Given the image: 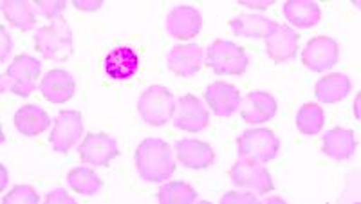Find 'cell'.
I'll use <instances>...</instances> for the list:
<instances>
[{"mask_svg": "<svg viewBox=\"0 0 361 204\" xmlns=\"http://www.w3.org/2000/svg\"><path fill=\"white\" fill-rule=\"evenodd\" d=\"M135 168L143 181L148 183H163L176 172L172 160V150L163 139H143L135 150Z\"/></svg>", "mask_w": 361, "mask_h": 204, "instance_id": "1", "label": "cell"}, {"mask_svg": "<svg viewBox=\"0 0 361 204\" xmlns=\"http://www.w3.org/2000/svg\"><path fill=\"white\" fill-rule=\"evenodd\" d=\"M35 49L45 61H67L73 54V33L63 17L42 25L35 33Z\"/></svg>", "mask_w": 361, "mask_h": 204, "instance_id": "2", "label": "cell"}, {"mask_svg": "<svg viewBox=\"0 0 361 204\" xmlns=\"http://www.w3.org/2000/svg\"><path fill=\"white\" fill-rule=\"evenodd\" d=\"M42 61L29 54H20L11 61V66L0 80V90L17 94L22 98H27L37 89V80L40 76Z\"/></svg>", "mask_w": 361, "mask_h": 204, "instance_id": "3", "label": "cell"}, {"mask_svg": "<svg viewBox=\"0 0 361 204\" xmlns=\"http://www.w3.org/2000/svg\"><path fill=\"white\" fill-rule=\"evenodd\" d=\"M176 98L166 87L150 85L137 100V112L145 123L163 127L176 114Z\"/></svg>", "mask_w": 361, "mask_h": 204, "instance_id": "4", "label": "cell"}, {"mask_svg": "<svg viewBox=\"0 0 361 204\" xmlns=\"http://www.w3.org/2000/svg\"><path fill=\"white\" fill-rule=\"evenodd\" d=\"M279 150L280 139L269 128H251L244 132L237 141L238 160L267 163L275 160Z\"/></svg>", "mask_w": 361, "mask_h": 204, "instance_id": "5", "label": "cell"}, {"mask_svg": "<svg viewBox=\"0 0 361 204\" xmlns=\"http://www.w3.org/2000/svg\"><path fill=\"white\" fill-rule=\"evenodd\" d=\"M208 67L214 69L215 74H231V76H240L246 73L247 60L246 53L240 45L233 44L230 40L217 38L214 44L208 47Z\"/></svg>", "mask_w": 361, "mask_h": 204, "instance_id": "6", "label": "cell"}, {"mask_svg": "<svg viewBox=\"0 0 361 204\" xmlns=\"http://www.w3.org/2000/svg\"><path fill=\"white\" fill-rule=\"evenodd\" d=\"M235 186L246 188L247 192H257L266 196L273 190V179L267 168L260 161L238 160L230 172Z\"/></svg>", "mask_w": 361, "mask_h": 204, "instance_id": "7", "label": "cell"}, {"mask_svg": "<svg viewBox=\"0 0 361 204\" xmlns=\"http://www.w3.org/2000/svg\"><path fill=\"white\" fill-rule=\"evenodd\" d=\"M83 136L82 114L78 111H60L54 119V128L51 132L49 143L54 152L67 154L80 143Z\"/></svg>", "mask_w": 361, "mask_h": 204, "instance_id": "8", "label": "cell"}, {"mask_svg": "<svg viewBox=\"0 0 361 204\" xmlns=\"http://www.w3.org/2000/svg\"><path fill=\"white\" fill-rule=\"evenodd\" d=\"M340 58V45L336 40L329 37H316L307 42L305 49L302 51V61L314 73H324L336 66Z\"/></svg>", "mask_w": 361, "mask_h": 204, "instance_id": "9", "label": "cell"}, {"mask_svg": "<svg viewBox=\"0 0 361 204\" xmlns=\"http://www.w3.org/2000/svg\"><path fill=\"white\" fill-rule=\"evenodd\" d=\"M80 157L94 167H109L111 161L119 155L118 141L105 132L89 134L78 147Z\"/></svg>", "mask_w": 361, "mask_h": 204, "instance_id": "10", "label": "cell"}, {"mask_svg": "<svg viewBox=\"0 0 361 204\" xmlns=\"http://www.w3.org/2000/svg\"><path fill=\"white\" fill-rule=\"evenodd\" d=\"M209 125V112L197 96L186 94L176 105V127L185 132H202Z\"/></svg>", "mask_w": 361, "mask_h": 204, "instance_id": "11", "label": "cell"}, {"mask_svg": "<svg viewBox=\"0 0 361 204\" xmlns=\"http://www.w3.org/2000/svg\"><path fill=\"white\" fill-rule=\"evenodd\" d=\"M166 31L173 38L179 40H190V38L197 37L201 33L202 18L201 13L192 6H177L166 17Z\"/></svg>", "mask_w": 361, "mask_h": 204, "instance_id": "12", "label": "cell"}, {"mask_svg": "<svg viewBox=\"0 0 361 204\" xmlns=\"http://www.w3.org/2000/svg\"><path fill=\"white\" fill-rule=\"evenodd\" d=\"M204 100L217 118H230L240 107V90L231 83L215 82L206 89Z\"/></svg>", "mask_w": 361, "mask_h": 204, "instance_id": "13", "label": "cell"}, {"mask_svg": "<svg viewBox=\"0 0 361 204\" xmlns=\"http://www.w3.org/2000/svg\"><path fill=\"white\" fill-rule=\"evenodd\" d=\"M240 114L246 123H266L275 118L276 114V100L271 94L262 92V90H255L244 96L240 102Z\"/></svg>", "mask_w": 361, "mask_h": 204, "instance_id": "14", "label": "cell"}, {"mask_svg": "<svg viewBox=\"0 0 361 204\" xmlns=\"http://www.w3.org/2000/svg\"><path fill=\"white\" fill-rule=\"evenodd\" d=\"M166 64L177 76H193L202 66V49L197 44L173 45L166 54Z\"/></svg>", "mask_w": 361, "mask_h": 204, "instance_id": "15", "label": "cell"}, {"mask_svg": "<svg viewBox=\"0 0 361 204\" xmlns=\"http://www.w3.org/2000/svg\"><path fill=\"white\" fill-rule=\"evenodd\" d=\"M76 83L74 78L63 69H53L42 78L40 92L47 102L66 103L74 96Z\"/></svg>", "mask_w": 361, "mask_h": 204, "instance_id": "16", "label": "cell"}, {"mask_svg": "<svg viewBox=\"0 0 361 204\" xmlns=\"http://www.w3.org/2000/svg\"><path fill=\"white\" fill-rule=\"evenodd\" d=\"M176 152L180 163L193 170H204V168L212 167L215 161L214 148L197 139H180L176 143Z\"/></svg>", "mask_w": 361, "mask_h": 204, "instance_id": "17", "label": "cell"}, {"mask_svg": "<svg viewBox=\"0 0 361 204\" xmlns=\"http://www.w3.org/2000/svg\"><path fill=\"white\" fill-rule=\"evenodd\" d=\"M266 51L275 64L293 60L298 51V35L289 25H279L266 38Z\"/></svg>", "mask_w": 361, "mask_h": 204, "instance_id": "18", "label": "cell"}, {"mask_svg": "<svg viewBox=\"0 0 361 204\" xmlns=\"http://www.w3.org/2000/svg\"><path fill=\"white\" fill-rule=\"evenodd\" d=\"M105 73L112 80H128L140 69V56L132 47H116L105 56Z\"/></svg>", "mask_w": 361, "mask_h": 204, "instance_id": "19", "label": "cell"}, {"mask_svg": "<svg viewBox=\"0 0 361 204\" xmlns=\"http://www.w3.org/2000/svg\"><path fill=\"white\" fill-rule=\"evenodd\" d=\"M324 150L325 155L333 157L334 161H347L353 157V154L356 152V138H354V132L349 128H331L329 132H325L324 136Z\"/></svg>", "mask_w": 361, "mask_h": 204, "instance_id": "20", "label": "cell"}, {"mask_svg": "<svg viewBox=\"0 0 361 204\" xmlns=\"http://www.w3.org/2000/svg\"><path fill=\"white\" fill-rule=\"evenodd\" d=\"M230 25L237 37L267 38L280 24L271 20V18L262 17V15H246V13H243L237 18H233Z\"/></svg>", "mask_w": 361, "mask_h": 204, "instance_id": "21", "label": "cell"}, {"mask_svg": "<svg viewBox=\"0 0 361 204\" xmlns=\"http://www.w3.org/2000/svg\"><path fill=\"white\" fill-rule=\"evenodd\" d=\"M350 89H353V83L347 74L333 73L318 80L314 94L322 103H338L349 96Z\"/></svg>", "mask_w": 361, "mask_h": 204, "instance_id": "22", "label": "cell"}, {"mask_svg": "<svg viewBox=\"0 0 361 204\" xmlns=\"http://www.w3.org/2000/svg\"><path fill=\"white\" fill-rule=\"evenodd\" d=\"M51 118L49 114L37 105L20 107L15 114V127L24 136H40L49 128Z\"/></svg>", "mask_w": 361, "mask_h": 204, "instance_id": "23", "label": "cell"}, {"mask_svg": "<svg viewBox=\"0 0 361 204\" xmlns=\"http://www.w3.org/2000/svg\"><path fill=\"white\" fill-rule=\"evenodd\" d=\"M283 15L296 28H312L322 20V9L311 0H289L283 4Z\"/></svg>", "mask_w": 361, "mask_h": 204, "instance_id": "24", "label": "cell"}, {"mask_svg": "<svg viewBox=\"0 0 361 204\" xmlns=\"http://www.w3.org/2000/svg\"><path fill=\"white\" fill-rule=\"evenodd\" d=\"M2 11L4 17L11 25H15L20 31H31L37 24V8L33 2H20V0H8L2 2Z\"/></svg>", "mask_w": 361, "mask_h": 204, "instance_id": "25", "label": "cell"}, {"mask_svg": "<svg viewBox=\"0 0 361 204\" xmlns=\"http://www.w3.org/2000/svg\"><path fill=\"white\" fill-rule=\"evenodd\" d=\"M325 125V112L316 103H305L296 112V127L302 134L316 136Z\"/></svg>", "mask_w": 361, "mask_h": 204, "instance_id": "26", "label": "cell"}, {"mask_svg": "<svg viewBox=\"0 0 361 204\" xmlns=\"http://www.w3.org/2000/svg\"><path fill=\"white\" fill-rule=\"evenodd\" d=\"M67 183H69L74 192L82 193V196H94L103 188V181L99 179L98 174H94V170L85 167L71 170L69 176H67Z\"/></svg>", "mask_w": 361, "mask_h": 204, "instance_id": "27", "label": "cell"}, {"mask_svg": "<svg viewBox=\"0 0 361 204\" xmlns=\"http://www.w3.org/2000/svg\"><path fill=\"white\" fill-rule=\"evenodd\" d=\"M157 199L161 204H190L197 200V192L188 183L176 181L159 188Z\"/></svg>", "mask_w": 361, "mask_h": 204, "instance_id": "28", "label": "cell"}, {"mask_svg": "<svg viewBox=\"0 0 361 204\" xmlns=\"http://www.w3.org/2000/svg\"><path fill=\"white\" fill-rule=\"evenodd\" d=\"M40 200L38 193L27 184H18L4 197L6 204H37Z\"/></svg>", "mask_w": 361, "mask_h": 204, "instance_id": "29", "label": "cell"}, {"mask_svg": "<svg viewBox=\"0 0 361 204\" xmlns=\"http://www.w3.org/2000/svg\"><path fill=\"white\" fill-rule=\"evenodd\" d=\"M66 6L67 2H63V0H42V2H35L38 15L49 18L51 22L60 17V13L66 9Z\"/></svg>", "mask_w": 361, "mask_h": 204, "instance_id": "30", "label": "cell"}, {"mask_svg": "<svg viewBox=\"0 0 361 204\" xmlns=\"http://www.w3.org/2000/svg\"><path fill=\"white\" fill-rule=\"evenodd\" d=\"M257 197L253 196V193L246 192V193H238V192H230L226 193V196H222L221 203L222 204H230V203H244V204H255L257 203Z\"/></svg>", "mask_w": 361, "mask_h": 204, "instance_id": "31", "label": "cell"}, {"mask_svg": "<svg viewBox=\"0 0 361 204\" xmlns=\"http://www.w3.org/2000/svg\"><path fill=\"white\" fill-rule=\"evenodd\" d=\"M45 203L47 204H63V203L73 204L74 199L66 192V190H62V188H56V190H53L51 193H47V197H45Z\"/></svg>", "mask_w": 361, "mask_h": 204, "instance_id": "32", "label": "cell"}, {"mask_svg": "<svg viewBox=\"0 0 361 204\" xmlns=\"http://www.w3.org/2000/svg\"><path fill=\"white\" fill-rule=\"evenodd\" d=\"M0 40H2V45H0V61H6L8 54L11 53V38H9L8 31L4 28H0Z\"/></svg>", "mask_w": 361, "mask_h": 204, "instance_id": "33", "label": "cell"}, {"mask_svg": "<svg viewBox=\"0 0 361 204\" xmlns=\"http://www.w3.org/2000/svg\"><path fill=\"white\" fill-rule=\"evenodd\" d=\"M103 0H74V8L80 11H96L102 8Z\"/></svg>", "mask_w": 361, "mask_h": 204, "instance_id": "34", "label": "cell"}, {"mask_svg": "<svg viewBox=\"0 0 361 204\" xmlns=\"http://www.w3.org/2000/svg\"><path fill=\"white\" fill-rule=\"evenodd\" d=\"M238 4H243L251 9H267L269 6L275 4V0H240Z\"/></svg>", "mask_w": 361, "mask_h": 204, "instance_id": "35", "label": "cell"}, {"mask_svg": "<svg viewBox=\"0 0 361 204\" xmlns=\"http://www.w3.org/2000/svg\"><path fill=\"white\" fill-rule=\"evenodd\" d=\"M267 203H282L283 204V199L282 197H269V199H267Z\"/></svg>", "mask_w": 361, "mask_h": 204, "instance_id": "36", "label": "cell"}]
</instances>
